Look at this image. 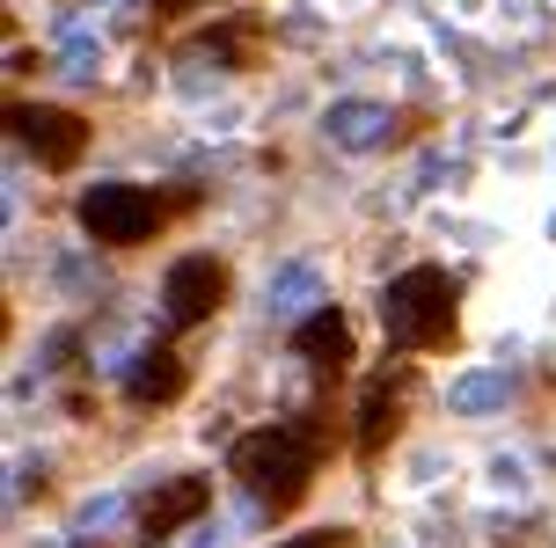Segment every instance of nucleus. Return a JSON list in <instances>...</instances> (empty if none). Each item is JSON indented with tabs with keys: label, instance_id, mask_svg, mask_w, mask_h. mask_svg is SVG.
<instances>
[{
	"label": "nucleus",
	"instance_id": "obj_13",
	"mask_svg": "<svg viewBox=\"0 0 556 548\" xmlns=\"http://www.w3.org/2000/svg\"><path fill=\"white\" fill-rule=\"evenodd\" d=\"M198 52H205V59H220V66H242V59H250V23L205 29V37H198Z\"/></svg>",
	"mask_w": 556,
	"mask_h": 548
},
{
	"label": "nucleus",
	"instance_id": "obj_2",
	"mask_svg": "<svg viewBox=\"0 0 556 548\" xmlns=\"http://www.w3.org/2000/svg\"><path fill=\"white\" fill-rule=\"evenodd\" d=\"M235 475L264 505H301L307 475H315V438L293 432V424H264V432H250L235 446Z\"/></svg>",
	"mask_w": 556,
	"mask_h": 548
},
{
	"label": "nucleus",
	"instance_id": "obj_11",
	"mask_svg": "<svg viewBox=\"0 0 556 548\" xmlns=\"http://www.w3.org/2000/svg\"><path fill=\"white\" fill-rule=\"evenodd\" d=\"M395 424H403V403H395L389 381H374L359 395V454H381V446L395 438Z\"/></svg>",
	"mask_w": 556,
	"mask_h": 548
},
{
	"label": "nucleus",
	"instance_id": "obj_7",
	"mask_svg": "<svg viewBox=\"0 0 556 548\" xmlns=\"http://www.w3.org/2000/svg\"><path fill=\"white\" fill-rule=\"evenodd\" d=\"M323 132H330V146H344V154H366V146H381V139L395 132V110H389V103H366V95H352V103H330Z\"/></svg>",
	"mask_w": 556,
	"mask_h": 548
},
{
	"label": "nucleus",
	"instance_id": "obj_1",
	"mask_svg": "<svg viewBox=\"0 0 556 548\" xmlns=\"http://www.w3.org/2000/svg\"><path fill=\"white\" fill-rule=\"evenodd\" d=\"M381 322H389V344H410V352L454 344V278L440 264H417V271L389 278L381 285Z\"/></svg>",
	"mask_w": 556,
	"mask_h": 548
},
{
	"label": "nucleus",
	"instance_id": "obj_14",
	"mask_svg": "<svg viewBox=\"0 0 556 548\" xmlns=\"http://www.w3.org/2000/svg\"><path fill=\"white\" fill-rule=\"evenodd\" d=\"M278 548H344V534L337 526H315V534H293V541H278Z\"/></svg>",
	"mask_w": 556,
	"mask_h": 548
},
{
	"label": "nucleus",
	"instance_id": "obj_15",
	"mask_svg": "<svg viewBox=\"0 0 556 548\" xmlns=\"http://www.w3.org/2000/svg\"><path fill=\"white\" fill-rule=\"evenodd\" d=\"M103 520H117V497H96V505L81 512V526H103Z\"/></svg>",
	"mask_w": 556,
	"mask_h": 548
},
{
	"label": "nucleus",
	"instance_id": "obj_17",
	"mask_svg": "<svg viewBox=\"0 0 556 548\" xmlns=\"http://www.w3.org/2000/svg\"><path fill=\"white\" fill-rule=\"evenodd\" d=\"M154 8H162V15H184V8H191V0H154Z\"/></svg>",
	"mask_w": 556,
	"mask_h": 548
},
{
	"label": "nucleus",
	"instance_id": "obj_6",
	"mask_svg": "<svg viewBox=\"0 0 556 548\" xmlns=\"http://www.w3.org/2000/svg\"><path fill=\"white\" fill-rule=\"evenodd\" d=\"M205 505H213L205 475H176V483H162V490L139 505V534H147V541H168V534H184Z\"/></svg>",
	"mask_w": 556,
	"mask_h": 548
},
{
	"label": "nucleus",
	"instance_id": "obj_3",
	"mask_svg": "<svg viewBox=\"0 0 556 548\" xmlns=\"http://www.w3.org/2000/svg\"><path fill=\"white\" fill-rule=\"evenodd\" d=\"M81 227L96 234V242H111V248L154 242V234L168 227V197L139 191V183H96V191H81Z\"/></svg>",
	"mask_w": 556,
	"mask_h": 548
},
{
	"label": "nucleus",
	"instance_id": "obj_4",
	"mask_svg": "<svg viewBox=\"0 0 556 548\" xmlns=\"http://www.w3.org/2000/svg\"><path fill=\"white\" fill-rule=\"evenodd\" d=\"M8 125H15V139L37 154V168H74V162L88 154V125L74 117V110L15 103V110H8Z\"/></svg>",
	"mask_w": 556,
	"mask_h": 548
},
{
	"label": "nucleus",
	"instance_id": "obj_16",
	"mask_svg": "<svg viewBox=\"0 0 556 548\" xmlns=\"http://www.w3.org/2000/svg\"><path fill=\"white\" fill-rule=\"evenodd\" d=\"M184 548H220V534H213V526H198V534H191Z\"/></svg>",
	"mask_w": 556,
	"mask_h": 548
},
{
	"label": "nucleus",
	"instance_id": "obj_8",
	"mask_svg": "<svg viewBox=\"0 0 556 548\" xmlns=\"http://www.w3.org/2000/svg\"><path fill=\"white\" fill-rule=\"evenodd\" d=\"M293 344H301V358L315 366V373H344L352 352H359V344H352V322H344L337 307H315V315L293 329Z\"/></svg>",
	"mask_w": 556,
	"mask_h": 548
},
{
	"label": "nucleus",
	"instance_id": "obj_10",
	"mask_svg": "<svg viewBox=\"0 0 556 548\" xmlns=\"http://www.w3.org/2000/svg\"><path fill=\"white\" fill-rule=\"evenodd\" d=\"M315 301H323V271L307 264V256H293V264H278L271 278V315H315Z\"/></svg>",
	"mask_w": 556,
	"mask_h": 548
},
{
	"label": "nucleus",
	"instance_id": "obj_9",
	"mask_svg": "<svg viewBox=\"0 0 556 548\" xmlns=\"http://www.w3.org/2000/svg\"><path fill=\"white\" fill-rule=\"evenodd\" d=\"M125 395H132L139 410H168V403L184 395V358H176V352H147V358H132V373H125Z\"/></svg>",
	"mask_w": 556,
	"mask_h": 548
},
{
	"label": "nucleus",
	"instance_id": "obj_12",
	"mask_svg": "<svg viewBox=\"0 0 556 548\" xmlns=\"http://www.w3.org/2000/svg\"><path fill=\"white\" fill-rule=\"evenodd\" d=\"M505 395H513V387H505V373H462V381L446 387V403H454L462 417H491V410H505Z\"/></svg>",
	"mask_w": 556,
	"mask_h": 548
},
{
	"label": "nucleus",
	"instance_id": "obj_5",
	"mask_svg": "<svg viewBox=\"0 0 556 548\" xmlns=\"http://www.w3.org/2000/svg\"><path fill=\"white\" fill-rule=\"evenodd\" d=\"M220 301H227V264H220V256H184V264L162 278V307H168V322H176V329L213 322V307H220Z\"/></svg>",
	"mask_w": 556,
	"mask_h": 548
}]
</instances>
